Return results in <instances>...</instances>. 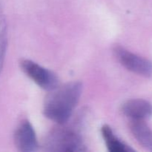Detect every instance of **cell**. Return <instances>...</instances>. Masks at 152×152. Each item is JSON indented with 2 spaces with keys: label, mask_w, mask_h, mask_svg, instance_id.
I'll return each mask as SVG.
<instances>
[{
  "label": "cell",
  "mask_w": 152,
  "mask_h": 152,
  "mask_svg": "<svg viewBox=\"0 0 152 152\" xmlns=\"http://www.w3.org/2000/svg\"><path fill=\"white\" fill-rule=\"evenodd\" d=\"M113 52L119 62L127 70L144 77H152V62L150 60L120 45H116Z\"/></svg>",
  "instance_id": "obj_4"
},
{
  "label": "cell",
  "mask_w": 152,
  "mask_h": 152,
  "mask_svg": "<svg viewBox=\"0 0 152 152\" xmlns=\"http://www.w3.org/2000/svg\"><path fill=\"white\" fill-rule=\"evenodd\" d=\"M130 130L140 145L152 151V130L143 120H132Z\"/></svg>",
  "instance_id": "obj_7"
},
{
  "label": "cell",
  "mask_w": 152,
  "mask_h": 152,
  "mask_svg": "<svg viewBox=\"0 0 152 152\" xmlns=\"http://www.w3.org/2000/svg\"><path fill=\"white\" fill-rule=\"evenodd\" d=\"M123 114L132 120H145L152 117V103L142 99H129L122 105Z\"/></svg>",
  "instance_id": "obj_6"
},
{
  "label": "cell",
  "mask_w": 152,
  "mask_h": 152,
  "mask_svg": "<svg viewBox=\"0 0 152 152\" xmlns=\"http://www.w3.org/2000/svg\"><path fill=\"white\" fill-rule=\"evenodd\" d=\"M53 129L44 141V148L52 152L86 151V145L81 135L76 129L62 126Z\"/></svg>",
  "instance_id": "obj_2"
},
{
  "label": "cell",
  "mask_w": 152,
  "mask_h": 152,
  "mask_svg": "<svg viewBox=\"0 0 152 152\" xmlns=\"http://www.w3.org/2000/svg\"><path fill=\"white\" fill-rule=\"evenodd\" d=\"M101 133L108 150L110 152H130L134 151L129 145L119 139L111 128L108 125H104L101 128Z\"/></svg>",
  "instance_id": "obj_8"
},
{
  "label": "cell",
  "mask_w": 152,
  "mask_h": 152,
  "mask_svg": "<svg viewBox=\"0 0 152 152\" xmlns=\"http://www.w3.org/2000/svg\"><path fill=\"white\" fill-rule=\"evenodd\" d=\"M7 47V26L2 6L0 4V74L2 71Z\"/></svg>",
  "instance_id": "obj_9"
},
{
  "label": "cell",
  "mask_w": 152,
  "mask_h": 152,
  "mask_svg": "<svg viewBox=\"0 0 152 152\" xmlns=\"http://www.w3.org/2000/svg\"><path fill=\"white\" fill-rule=\"evenodd\" d=\"M15 145L19 151L34 152L39 148L35 131L28 120H24L14 132Z\"/></svg>",
  "instance_id": "obj_5"
},
{
  "label": "cell",
  "mask_w": 152,
  "mask_h": 152,
  "mask_svg": "<svg viewBox=\"0 0 152 152\" xmlns=\"http://www.w3.org/2000/svg\"><path fill=\"white\" fill-rule=\"evenodd\" d=\"M20 67L22 71L41 88L50 91L59 86L57 76L37 62L30 59H22Z\"/></svg>",
  "instance_id": "obj_3"
},
{
  "label": "cell",
  "mask_w": 152,
  "mask_h": 152,
  "mask_svg": "<svg viewBox=\"0 0 152 152\" xmlns=\"http://www.w3.org/2000/svg\"><path fill=\"white\" fill-rule=\"evenodd\" d=\"M82 91L80 82H71L50 91L45 99V116L59 125H65L78 104Z\"/></svg>",
  "instance_id": "obj_1"
}]
</instances>
